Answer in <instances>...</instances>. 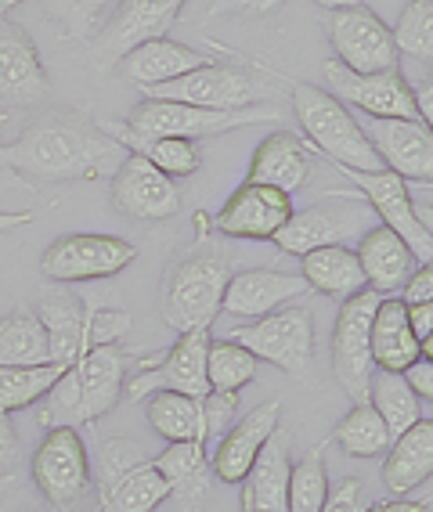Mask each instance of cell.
<instances>
[{
  "label": "cell",
  "instance_id": "f546056e",
  "mask_svg": "<svg viewBox=\"0 0 433 512\" xmlns=\"http://www.w3.org/2000/svg\"><path fill=\"white\" fill-rule=\"evenodd\" d=\"M369 347H372V365L383 368V372H405L412 361H419V339L408 329V314L405 303L397 296H383L372 314V332H369Z\"/></svg>",
  "mask_w": 433,
  "mask_h": 512
},
{
  "label": "cell",
  "instance_id": "f907efd6",
  "mask_svg": "<svg viewBox=\"0 0 433 512\" xmlns=\"http://www.w3.org/2000/svg\"><path fill=\"white\" fill-rule=\"evenodd\" d=\"M408 314V329H412V336L419 339V347L423 343H430L433 336V303H412V307H405Z\"/></svg>",
  "mask_w": 433,
  "mask_h": 512
},
{
  "label": "cell",
  "instance_id": "e0dca14e",
  "mask_svg": "<svg viewBox=\"0 0 433 512\" xmlns=\"http://www.w3.org/2000/svg\"><path fill=\"white\" fill-rule=\"evenodd\" d=\"M185 0H120L112 19L94 40L98 65H116L127 51H134L145 40H159L174 29Z\"/></svg>",
  "mask_w": 433,
  "mask_h": 512
},
{
  "label": "cell",
  "instance_id": "f6af8a7d",
  "mask_svg": "<svg viewBox=\"0 0 433 512\" xmlns=\"http://www.w3.org/2000/svg\"><path fill=\"white\" fill-rule=\"evenodd\" d=\"M365 509V484L358 476H343L336 484H329V498H325L322 512H361Z\"/></svg>",
  "mask_w": 433,
  "mask_h": 512
},
{
  "label": "cell",
  "instance_id": "bcb514c9",
  "mask_svg": "<svg viewBox=\"0 0 433 512\" xmlns=\"http://www.w3.org/2000/svg\"><path fill=\"white\" fill-rule=\"evenodd\" d=\"M19 458H22V440L11 426V415L0 412V476H8L19 469Z\"/></svg>",
  "mask_w": 433,
  "mask_h": 512
},
{
  "label": "cell",
  "instance_id": "d6986e66",
  "mask_svg": "<svg viewBox=\"0 0 433 512\" xmlns=\"http://www.w3.org/2000/svg\"><path fill=\"white\" fill-rule=\"evenodd\" d=\"M206 347H210V332L206 329L181 332L174 350H166L156 368L138 372L130 383H123V390H130L134 401H145V397L156 394V390L206 397L210 394V386H206Z\"/></svg>",
  "mask_w": 433,
  "mask_h": 512
},
{
  "label": "cell",
  "instance_id": "db71d44e",
  "mask_svg": "<svg viewBox=\"0 0 433 512\" xmlns=\"http://www.w3.org/2000/svg\"><path fill=\"white\" fill-rule=\"evenodd\" d=\"M318 8H329V11H343V8H358L365 0H314Z\"/></svg>",
  "mask_w": 433,
  "mask_h": 512
},
{
  "label": "cell",
  "instance_id": "7bdbcfd3",
  "mask_svg": "<svg viewBox=\"0 0 433 512\" xmlns=\"http://www.w3.org/2000/svg\"><path fill=\"white\" fill-rule=\"evenodd\" d=\"M127 329H130V314H123V311H94V314H87V347L116 343V339H120Z\"/></svg>",
  "mask_w": 433,
  "mask_h": 512
},
{
  "label": "cell",
  "instance_id": "ee69618b",
  "mask_svg": "<svg viewBox=\"0 0 433 512\" xmlns=\"http://www.w3.org/2000/svg\"><path fill=\"white\" fill-rule=\"evenodd\" d=\"M239 408V394H206L203 397V419H206V440L217 437L221 440L231 426V415Z\"/></svg>",
  "mask_w": 433,
  "mask_h": 512
},
{
  "label": "cell",
  "instance_id": "8992f818",
  "mask_svg": "<svg viewBox=\"0 0 433 512\" xmlns=\"http://www.w3.org/2000/svg\"><path fill=\"white\" fill-rule=\"evenodd\" d=\"M231 278V267L221 253H195L177 264L163 289V321L177 332L210 329L221 314L224 285Z\"/></svg>",
  "mask_w": 433,
  "mask_h": 512
},
{
  "label": "cell",
  "instance_id": "e575fe53",
  "mask_svg": "<svg viewBox=\"0 0 433 512\" xmlns=\"http://www.w3.org/2000/svg\"><path fill=\"white\" fill-rule=\"evenodd\" d=\"M369 404L376 408V415L387 422L390 437L397 433H405L412 422H419V397L415 390L405 383V375L401 372H376L369 375Z\"/></svg>",
  "mask_w": 433,
  "mask_h": 512
},
{
  "label": "cell",
  "instance_id": "7402d4cb",
  "mask_svg": "<svg viewBox=\"0 0 433 512\" xmlns=\"http://www.w3.org/2000/svg\"><path fill=\"white\" fill-rule=\"evenodd\" d=\"M307 293H311V289H307V282L300 275L253 267V271H239V275L228 278L224 296H221V314L242 318V321H257Z\"/></svg>",
  "mask_w": 433,
  "mask_h": 512
},
{
  "label": "cell",
  "instance_id": "f5cc1de1",
  "mask_svg": "<svg viewBox=\"0 0 433 512\" xmlns=\"http://www.w3.org/2000/svg\"><path fill=\"white\" fill-rule=\"evenodd\" d=\"M33 213H0V231H15V228H26Z\"/></svg>",
  "mask_w": 433,
  "mask_h": 512
},
{
  "label": "cell",
  "instance_id": "7dc6e473",
  "mask_svg": "<svg viewBox=\"0 0 433 512\" xmlns=\"http://www.w3.org/2000/svg\"><path fill=\"white\" fill-rule=\"evenodd\" d=\"M286 0H210V15H271Z\"/></svg>",
  "mask_w": 433,
  "mask_h": 512
},
{
  "label": "cell",
  "instance_id": "816d5d0a",
  "mask_svg": "<svg viewBox=\"0 0 433 512\" xmlns=\"http://www.w3.org/2000/svg\"><path fill=\"white\" fill-rule=\"evenodd\" d=\"M361 512H430V505H419V502H376L369 505V509H361Z\"/></svg>",
  "mask_w": 433,
  "mask_h": 512
},
{
  "label": "cell",
  "instance_id": "74e56055",
  "mask_svg": "<svg viewBox=\"0 0 433 512\" xmlns=\"http://www.w3.org/2000/svg\"><path fill=\"white\" fill-rule=\"evenodd\" d=\"M257 379V357L231 339H210L206 347V386L213 394H239Z\"/></svg>",
  "mask_w": 433,
  "mask_h": 512
},
{
  "label": "cell",
  "instance_id": "836d02e7",
  "mask_svg": "<svg viewBox=\"0 0 433 512\" xmlns=\"http://www.w3.org/2000/svg\"><path fill=\"white\" fill-rule=\"evenodd\" d=\"M148 426L170 444L195 440L206 444V419H203V397L174 394V390H156L145 397Z\"/></svg>",
  "mask_w": 433,
  "mask_h": 512
},
{
  "label": "cell",
  "instance_id": "603a6c76",
  "mask_svg": "<svg viewBox=\"0 0 433 512\" xmlns=\"http://www.w3.org/2000/svg\"><path fill=\"white\" fill-rule=\"evenodd\" d=\"M278 415L282 404L264 401L253 412H246V419H239L235 426H228V433L221 437V444L210 455V473L221 484H242L249 473V466L257 462L260 448L268 444V437L278 430Z\"/></svg>",
  "mask_w": 433,
  "mask_h": 512
},
{
  "label": "cell",
  "instance_id": "7c38bea8",
  "mask_svg": "<svg viewBox=\"0 0 433 512\" xmlns=\"http://www.w3.org/2000/svg\"><path fill=\"white\" fill-rule=\"evenodd\" d=\"M33 484L44 494L55 509H69L91 491V458L76 430L58 426L47 430V437L40 440V448L33 451Z\"/></svg>",
  "mask_w": 433,
  "mask_h": 512
},
{
  "label": "cell",
  "instance_id": "5bb4252c",
  "mask_svg": "<svg viewBox=\"0 0 433 512\" xmlns=\"http://www.w3.org/2000/svg\"><path fill=\"white\" fill-rule=\"evenodd\" d=\"M325 83L329 94L340 105L365 112L376 119H419L415 109L412 87L397 69H383V73H351L340 62H325Z\"/></svg>",
  "mask_w": 433,
  "mask_h": 512
},
{
  "label": "cell",
  "instance_id": "2e32d148",
  "mask_svg": "<svg viewBox=\"0 0 433 512\" xmlns=\"http://www.w3.org/2000/svg\"><path fill=\"white\" fill-rule=\"evenodd\" d=\"M145 98L156 101H181V105H199V109H249L260 98L257 83L242 69H231L221 62H206L177 80L141 87Z\"/></svg>",
  "mask_w": 433,
  "mask_h": 512
},
{
  "label": "cell",
  "instance_id": "11a10c76",
  "mask_svg": "<svg viewBox=\"0 0 433 512\" xmlns=\"http://www.w3.org/2000/svg\"><path fill=\"white\" fill-rule=\"evenodd\" d=\"M15 4H22V0H0V19H4V15L15 8Z\"/></svg>",
  "mask_w": 433,
  "mask_h": 512
},
{
  "label": "cell",
  "instance_id": "52a82bcc",
  "mask_svg": "<svg viewBox=\"0 0 433 512\" xmlns=\"http://www.w3.org/2000/svg\"><path fill=\"white\" fill-rule=\"evenodd\" d=\"M376 224L379 220L369 210V202H361L358 195H332L329 202H318L311 210L293 213L286 220V228L278 231L271 242L282 253L304 256L322 246H347L351 238H361Z\"/></svg>",
  "mask_w": 433,
  "mask_h": 512
},
{
  "label": "cell",
  "instance_id": "ba28073f",
  "mask_svg": "<svg viewBox=\"0 0 433 512\" xmlns=\"http://www.w3.org/2000/svg\"><path fill=\"white\" fill-rule=\"evenodd\" d=\"M224 339L246 347L257 361H271L289 375H304L314 354V318L307 307H278L264 318L231 329Z\"/></svg>",
  "mask_w": 433,
  "mask_h": 512
},
{
  "label": "cell",
  "instance_id": "9a60e30c",
  "mask_svg": "<svg viewBox=\"0 0 433 512\" xmlns=\"http://www.w3.org/2000/svg\"><path fill=\"white\" fill-rule=\"evenodd\" d=\"M361 134L390 174L405 181H433V130L423 119H358Z\"/></svg>",
  "mask_w": 433,
  "mask_h": 512
},
{
  "label": "cell",
  "instance_id": "1f68e13d",
  "mask_svg": "<svg viewBox=\"0 0 433 512\" xmlns=\"http://www.w3.org/2000/svg\"><path fill=\"white\" fill-rule=\"evenodd\" d=\"M300 278L307 282L311 293H322V296H336V300H347V296L361 293V289H369L365 285V275H361V264H358V253L347 246H322V249H311V253L300 256Z\"/></svg>",
  "mask_w": 433,
  "mask_h": 512
},
{
  "label": "cell",
  "instance_id": "c3c4849f",
  "mask_svg": "<svg viewBox=\"0 0 433 512\" xmlns=\"http://www.w3.org/2000/svg\"><path fill=\"white\" fill-rule=\"evenodd\" d=\"M430 300H433V271L430 264H419V271H412L405 278V285H401V303L412 307V303H430Z\"/></svg>",
  "mask_w": 433,
  "mask_h": 512
},
{
  "label": "cell",
  "instance_id": "5b68a950",
  "mask_svg": "<svg viewBox=\"0 0 433 512\" xmlns=\"http://www.w3.org/2000/svg\"><path fill=\"white\" fill-rule=\"evenodd\" d=\"M130 130L152 134V138H217L228 130L257 127V123H275L278 112L268 105H249V109H199V105H181V101H156L145 98L123 119Z\"/></svg>",
  "mask_w": 433,
  "mask_h": 512
},
{
  "label": "cell",
  "instance_id": "60d3db41",
  "mask_svg": "<svg viewBox=\"0 0 433 512\" xmlns=\"http://www.w3.org/2000/svg\"><path fill=\"white\" fill-rule=\"evenodd\" d=\"M394 37L397 58H415V62H430L433 55V0H412L397 26L390 29Z\"/></svg>",
  "mask_w": 433,
  "mask_h": 512
},
{
  "label": "cell",
  "instance_id": "d590c367",
  "mask_svg": "<svg viewBox=\"0 0 433 512\" xmlns=\"http://www.w3.org/2000/svg\"><path fill=\"white\" fill-rule=\"evenodd\" d=\"M69 365L47 361V365H0V412H22L29 404L47 397V390L62 379Z\"/></svg>",
  "mask_w": 433,
  "mask_h": 512
},
{
  "label": "cell",
  "instance_id": "681fc988",
  "mask_svg": "<svg viewBox=\"0 0 433 512\" xmlns=\"http://www.w3.org/2000/svg\"><path fill=\"white\" fill-rule=\"evenodd\" d=\"M401 375H405V383L412 386L419 401H430V397H433V361H430V357H419V361H412V365H408Z\"/></svg>",
  "mask_w": 433,
  "mask_h": 512
},
{
  "label": "cell",
  "instance_id": "8d00e7d4",
  "mask_svg": "<svg viewBox=\"0 0 433 512\" xmlns=\"http://www.w3.org/2000/svg\"><path fill=\"white\" fill-rule=\"evenodd\" d=\"M47 329L37 314H8L0 321V365H47Z\"/></svg>",
  "mask_w": 433,
  "mask_h": 512
},
{
  "label": "cell",
  "instance_id": "4316f807",
  "mask_svg": "<svg viewBox=\"0 0 433 512\" xmlns=\"http://www.w3.org/2000/svg\"><path fill=\"white\" fill-rule=\"evenodd\" d=\"M354 253H358L365 285L383 296H394L397 289L405 285V278L415 271L412 249H408L390 228H383V224L365 231V235L358 238V249H354Z\"/></svg>",
  "mask_w": 433,
  "mask_h": 512
},
{
  "label": "cell",
  "instance_id": "d4e9b609",
  "mask_svg": "<svg viewBox=\"0 0 433 512\" xmlns=\"http://www.w3.org/2000/svg\"><path fill=\"white\" fill-rule=\"evenodd\" d=\"M210 62V55L203 51H195L188 44H177L170 37H159V40H145L138 44L134 51L116 62V73L123 80L138 83V87H156V83H166V80H177V76L192 73L199 65Z\"/></svg>",
  "mask_w": 433,
  "mask_h": 512
},
{
  "label": "cell",
  "instance_id": "83f0119b",
  "mask_svg": "<svg viewBox=\"0 0 433 512\" xmlns=\"http://www.w3.org/2000/svg\"><path fill=\"white\" fill-rule=\"evenodd\" d=\"M152 462H156V469L163 473L177 509L181 512L203 509L206 494H210V455H206L203 444L181 440V444H170V448L159 458H152Z\"/></svg>",
  "mask_w": 433,
  "mask_h": 512
},
{
  "label": "cell",
  "instance_id": "3957f363",
  "mask_svg": "<svg viewBox=\"0 0 433 512\" xmlns=\"http://www.w3.org/2000/svg\"><path fill=\"white\" fill-rule=\"evenodd\" d=\"M293 112L304 127L307 141H311L322 156H329L336 166L347 170H387L379 163V156L372 152V145L365 141L358 127V116L347 112V105L332 98L329 91L314 87V83H296L293 87Z\"/></svg>",
  "mask_w": 433,
  "mask_h": 512
},
{
  "label": "cell",
  "instance_id": "f35d334b",
  "mask_svg": "<svg viewBox=\"0 0 433 512\" xmlns=\"http://www.w3.org/2000/svg\"><path fill=\"white\" fill-rule=\"evenodd\" d=\"M332 440L351 458H376L390 448L394 437H390L387 422L376 415V408L365 401V404H354L351 412L343 415L340 426L332 430Z\"/></svg>",
  "mask_w": 433,
  "mask_h": 512
},
{
  "label": "cell",
  "instance_id": "9c48e42d",
  "mask_svg": "<svg viewBox=\"0 0 433 512\" xmlns=\"http://www.w3.org/2000/svg\"><path fill=\"white\" fill-rule=\"evenodd\" d=\"M379 300H383V293H376V289H361V293L347 296L340 314H336V325H332V375L354 404L369 401V375L376 372L369 332Z\"/></svg>",
  "mask_w": 433,
  "mask_h": 512
},
{
  "label": "cell",
  "instance_id": "4fadbf2b",
  "mask_svg": "<svg viewBox=\"0 0 433 512\" xmlns=\"http://www.w3.org/2000/svg\"><path fill=\"white\" fill-rule=\"evenodd\" d=\"M325 33H329L336 62L343 69H351V73L397 69V51H394V37H390V26L372 8H365V4L332 11Z\"/></svg>",
  "mask_w": 433,
  "mask_h": 512
},
{
  "label": "cell",
  "instance_id": "44dd1931",
  "mask_svg": "<svg viewBox=\"0 0 433 512\" xmlns=\"http://www.w3.org/2000/svg\"><path fill=\"white\" fill-rule=\"evenodd\" d=\"M293 217V202L286 192L268 188V184H242L231 192L224 202V210L217 213V231L231 238H257V242H271L278 231L286 228V220Z\"/></svg>",
  "mask_w": 433,
  "mask_h": 512
},
{
  "label": "cell",
  "instance_id": "277c9868",
  "mask_svg": "<svg viewBox=\"0 0 433 512\" xmlns=\"http://www.w3.org/2000/svg\"><path fill=\"white\" fill-rule=\"evenodd\" d=\"M102 512H156L170 498L163 473L138 440L112 437L98 451Z\"/></svg>",
  "mask_w": 433,
  "mask_h": 512
},
{
  "label": "cell",
  "instance_id": "7a4b0ae2",
  "mask_svg": "<svg viewBox=\"0 0 433 512\" xmlns=\"http://www.w3.org/2000/svg\"><path fill=\"white\" fill-rule=\"evenodd\" d=\"M123 383H127V354L116 343L87 347L47 390L37 422L44 430H58V426L80 430L120 404Z\"/></svg>",
  "mask_w": 433,
  "mask_h": 512
},
{
  "label": "cell",
  "instance_id": "d6a6232c",
  "mask_svg": "<svg viewBox=\"0 0 433 512\" xmlns=\"http://www.w3.org/2000/svg\"><path fill=\"white\" fill-rule=\"evenodd\" d=\"M102 134H109L112 141H120L127 152L141 156L145 163H152L159 174L166 177H192L199 170V148L195 141L185 138H152V134H138L127 123H102Z\"/></svg>",
  "mask_w": 433,
  "mask_h": 512
},
{
  "label": "cell",
  "instance_id": "6da1fadb",
  "mask_svg": "<svg viewBox=\"0 0 433 512\" xmlns=\"http://www.w3.org/2000/svg\"><path fill=\"white\" fill-rule=\"evenodd\" d=\"M127 148L73 116H44L29 123L11 145H0V166L40 181H98L112 177Z\"/></svg>",
  "mask_w": 433,
  "mask_h": 512
},
{
  "label": "cell",
  "instance_id": "8fae6325",
  "mask_svg": "<svg viewBox=\"0 0 433 512\" xmlns=\"http://www.w3.org/2000/svg\"><path fill=\"white\" fill-rule=\"evenodd\" d=\"M340 174L365 195V202H369V210L376 213L379 224L394 231V235L412 249V256L419 264H430L433 231H430V224L419 220V213H415V199H412V192H408L405 177L390 174V170L369 174V170H347V166H340Z\"/></svg>",
  "mask_w": 433,
  "mask_h": 512
},
{
  "label": "cell",
  "instance_id": "ffe728a7",
  "mask_svg": "<svg viewBox=\"0 0 433 512\" xmlns=\"http://www.w3.org/2000/svg\"><path fill=\"white\" fill-rule=\"evenodd\" d=\"M112 206L130 220H166L181 210V192L174 177L159 174L152 163L127 152L112 174Z\"/></svg>",
  "mask_w": 433,
  "mask_h": 512
},
{
  "label": "cell",
  "instance_id": "f1b7e54d",
  "mask_svg": "<svg viewBox=\"0 0 433 512\" xmlns=\"http://www.w3.org/2000/svg\"><path fill=\"white\" fill-rule=\"evenodd\" d=\"M433 473V422L419 419L405 433L390 440V455L383 462V484L390 494H408L426 484Z\"/></svg>",
  "mask_w": 433,
  "mask_h": 512
},
{
  "label": "cell",
  "instance_id": "30bf717a",
  "mask_svg": "<svg viewBox=\"0 0 433 512\" xmlns=\"http://www.w3.org/2000/svg\"><path fill=\"white\" fill-rule=\"evenodd\" d=\"M138 260V246L116 235H62L40 256L44 278L58 285L69 282H102L120 275L123 267Z\"/></svg>",
  "mask_w": 433,
  "mask_h": 512
},
{
  "label": "cell",
  "instance_id": "4dcf8cb0",
  "mask_svg": "<svg viewBox=\"0 0 433 512\" xmlns=\"http://www.w3.org/2000/svg\"><path fill=\"white\" fill-rule=\"evenodd\" d=\"M37 318L47 329L51 361H58V365H73L76 357L87 350V307H83L76 296L62 293V289L40 296Z\"/></svg>",
  "mask_w": 433,
  "mask_h": 512
},
{
  "label": "cell",
  "instance_id": "484cf974",
  "mask_svg": "<svg viewBox=\"0 0 433 512\" xmlns=\"http://www.w3.org/2000/svg\"><path fill=\"white\" fill-rule=\"evenodd\" d=\"M289 433L275 430L268 444L260 448L257 462L249 466L242 480V509L246 512H286V491H289Z\"/></svg>",
  "mask_w": 433,
  "mask_h": 512
},
{
  "label": "cell",
  "instance_id": "ab89813d",
  "mask_svg": "<svg viewBox=\"0 0 433 512\" xmlns=\"http://www.w3.org/2000/svg\"><path fill=\"white\" fill-rule=\"evenodd\" d=\"M329 498V473H325L322 444L304 455L289 469V491H286V512H322Z\"/></svg>",
  "mask_w": 433,
  "mask_h": 512
},
{
  "label": "cell",
  "instance_id": "ac0fdd59",
  "mask_svg": "<svg viewBox=\"0 0 433 512\" xmlns=\"http://www.w3.org/2000/svg\"><path fill=\"white\" fill-rule=\"evenodd\" d=\"M51 94L37 44L11 19H0V109H33Z\"/></svg>",
  "mask_w": 433,
  "mask_h": 512
},
{
  "label": "cell",
  "instance_id": "cb8c5ba5",
  "mask_svg": "<svg viewBox=\"0 0 433 512\" xmlns=\"http://www.w3.org/2000/svg\"><path fill=\"white\" fill-rule=\"evenodd\" d=\"M314 174V159L307 152V145L289 130H275L271 138L260 141V148L253 152L249 163V184H268L278 192H300Z\"/></svg>",
  "mask_w": 433,
  "mask_h": 512
},
{
  "label": "cell",
  "instance_id": "b9f144b4",
  "mask_svg": "<svg viewBox=\"0 0 433 512\" xmlns=\"http://www.w3.org/2000/svg\"><path fill=\"white\" fill-rule=\"evenodd\" d=\"M37 4L69 33V37L83 40L98 29V22H102L105 8H109L112 0H37Z\"/></svg>",
  "mask_w": 433,
  "mask_h": 512
}]
</instances>
